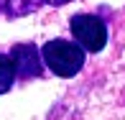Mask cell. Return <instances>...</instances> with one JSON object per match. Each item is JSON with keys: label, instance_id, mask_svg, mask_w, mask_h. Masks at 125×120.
<instances>
[{"label": "cell", "instance_id": "1", "mask_svg": "<svg viewBox=\"0 0 125 120\" xmlns=\"http://www.w3.org/2000/svg\"><path fill=\"white\" fill-rule=\"evenodd\" d=\"M41 54H43L46 66L54 74H59V77H74L84 66V49L74 46V44H69V41H61V38L49 41Z\"/></svg>", "mask_w": 125, "mask_h": 120}, {"label": "cell", "instance_id": "2", "mask_svg": "<svg viewBox=\"0 0 125 120\" xmlns=\"http://www.w3.org/2000/svg\"><path fill=\"white\" fill-rule=\"evenodd\" d=\"M69 28H72L74 41L82 49L92 51V54H97V51L105 49V44H107V28H105V23H102L97 15H89V13L74 15L72 23H69Z\"/></svg>", "mask_w": 125, "mask_h": 120}, {"label": "cell", "instance_id": "3", "mask_svg": "<svg viewBox=\"0 0 125 120\" xmlns=\"http://www.w3.org/2000/svg\"><path fill=\"white\" fill-rule=\"evenodd\" d=\"M10 61H13L15 77L31 79V77H38V74H41L38 51H36V46H31V44H21V46H15L13 54H10Z\"/></svg>", "mask_w": 125, "mask_h": 120}, {"label": "cell", "instance_id": "4", "mask_svg": "<svg viewBox=\"0 0 125 120\" xmlns=\"http://www.w3.org/2000/svg\"><path fill=\"white\" fill-rule=\"evenodd\" d=\"M41 3H49V5H64V3H69V0H8V5H10V13H15V15L28 13V10L38 8Z\"/></svg>", "mask_w": 125, "mask_h": 120}, {"label": "cell", "instance_id": "5", "mask_svg": "<svg viewBox=\"0 0 125 120\" xmlns=\"http://www.w3.org/2000/svg\"><path fill=\"white\" fill-rule=\"evenodd\" d=\"M13 79H15L13 61H10V56L0 54V95H3V92H8V89L13 87Z\"/></svg>", "mask_w": 125, "mask_h": 120}]
</instances>
